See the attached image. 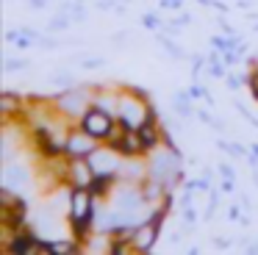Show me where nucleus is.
Returning <instances> with one entry per match:
<instances>
[{
    "label": "nucleus",
    "mask_w": 258,
    "mask_h": 255,
    "mask_svg": "<svg viewBox=\"0 0 258 255\" xmlns=\"http://www.w3.org/2000/svg\"><path fill=\"white\" fill-rule=\"evenodd\" d=\"M178 169H180V153H175V147L158 150L150 161V175L156 180H161L164 188H172L175 177H178Z\"/></svg>",
    "instance_id": "obj_1"
},
{
    "label": "nucleus",
    "mask_w": 258,
    "mask_h": 255,
    "mask_svg": "<svg viewBox=\"0 0 258 255\" xmlns=\"http://www.w3.org/2000/svg\"><path fill=\"white\" fill-rule=\"evenodd\" d=\"M150 116H153L150 108H147L139 97H119V122H122V128L139 131Z\"/></svg>",
    "instance_id": "obj_2"
},
{
    "label": "nucleus",
    "mask_w": 258,
    "mask_h": 255,
    "mask_svg": "<svg viewBox=\"0 0 258 255\" xmlns=\"http://www.w3.org/2000/svg\"><path fill=\"white\" fill-rule=\"evenodd\" d=\"M84 119H81V131H86L89 136H95V139H103V136H111V125H114V119H111V114L108 111H103L100 105H95V108H89V111H84Z\"/></svg>",
    "instance_id": "obj_3"
},
{
    "label": "nucleus",
    "mask_w": 258,
    "mask_h": 255,
    "mask_svg": "<svg viewBox=\"0 0 258 255\" xmlns=\"http://www.w3.org/2000/svg\"><path fill=\"white\" fill-rule=\"evenodd\" d=\"M70 203H73V211H70V214H73V222L92 219V188H75Z\"/></svg>",
    "instance_id": "obj_4"
},
{
    "label": "nucleus",
    "mask_w": 258,
    "mask_h": 255,
    "mask_svg": "<svg viewBox=\"0 0 258 255\" xmlns=\"http://www.w3.org/2000/svg\"><path fill=\"white\" fill-rule=\"evenodd\" d=\"M158 225H161V216H158V219H153L150 225H142L139 230H134V238H131V244H134L139 252H147V249L156 244V238H158Z\"/></svg>",
    "instance_id": "obj_5"
},
{
    "label": "nucleus",
    "mask_w": 258,
    "mask_h": 255,
    "mask_svg": "<svg viewBox=\"0 0 258 255\" xmlns=\"http://www.w3.org/2000/svg\"><path fill=\"white\" fill-rule=\"evenodd\" d=\"M89 164H92V169H95L97 175H111V172L117 169V158H114L111 153H106V150H92Z\"/></svg>",
    "instance_id": "obj_6"
},
{
    "label": "nucleus",
    "mask_w": 258,
    "mask_h": 255,
    "mask_svg": "<svg viewBox=\"0 0 258 255\" xmlns=\"http://www.w3.org/2000/svg\"><path fill=\"white\" fill-rule=\"evenodd\" d=\"M92 164H86V161H75L73 166H70V180H73V186L75 188H89L92 186Z\"/></svg>",
    "instance_id": "obj_7"
},
{
    "label": "nucleus",
    "mask_w": 258,
    "mask_h": 255,
    "mask_svg": "<svg viewBox=\"0 0 258 255\" xmlns=\"http://www.w3.org/2000/svg\"><path fill=\"white\" fill-rule=\"evenodd\" d=\"M61 108L67 111V114H73V116H78V114H84L86 111V103H89V94L86 92H70V94H61Z\"/></svg>",
    "instance_id": "obj_8"
},
{
    "label": "nucleus",
    "mask_w": 258,
    "mask_h": 255,
    "mask_svg": "<svg viewBox=\"0 0 258 255\" xmlns=\"http://www.w3.org/2000/svg\"><path fill=\"white\" fill-rule=\"evenodd\" d=\"M95 136H89L86 131H81V133H73V136L67 139V153H73V155H89L92 150H95V142H92Z\"/></svg>",
    "instance_id": "obj_9"
},
{
    "label": "nucleus",
    "mask_w": 258,
    "mask_h": 255,
    "mask_svg": "<svg viewBox=\"0 0 258 255\" xmlns=\"http://www.w3.org/2000/svg\"><path fill=\"white\" fill-rule=\"evenodd\" d=\"M3 183H6L9 188H20V186H28V172L23 169L20 164H9L6 172H3Z\"/></svg>",
    "instance_id": "obj_10"
},
{
    "label": "nucleus",
    "mask_w": 258,
    "mask_h": 255,
    "mask_svg": "<svg viewBox=\"0 0 258 255\" xmlns=\"http://www.w3.org/2000/svg\"><path fill=\"white\" fill-rule=\"evenodd\" d=\"M139 136H142V144H145V147H156L158 144V131L153 128V119H147L145 125L139 128Z\"/></svg>",
    "instance_id": "obj_11"
},
{
    "label": "nucleus",
    "mask_w": 258,
    "mask_h": 255,
    "mask_svg": "<svg viewBox=\"0 0 258 255\" xmlns=\"http://www.w3.org/2000/svg\"><path fill=\"white\" fill-rule=\"evenodd\" d=\"M172 105H175V111H180L183 116H189V114H191L189 103H186V94H175V97H172Z\"/></svg>",
    "instance_id": "obj_12"
},
{
    "label": "nucleus",
    "mask_w": 258,
    "mask_h": 255,
    "mask_svg": "<svg viewBox=\"0 0 258 255\" xmlns=\"http://www.w3.org/2000/svg\"><path fill=\"white\" fill-rule=\"evenodd\" d=\"M153 197H161V180L147 183V188H145V200H153Z\"/></svg>",
    "instance_id": "obj_13"
},
{
    "label": "nucleus",
    "mask_w": 258,
    "mask_h": 255,
    "mask_svg": "<svg viewBox=\"0 0 258 255\" xmlns=\"http://www.w3.org/2000/svg\"><path fill=\"white\" fill-rule=\"evenodd\" d=\"M50 249H53V252H73V244H67V241H53L50 244Z\"/></svg>",
    "instance_id": "obj_14"
},
{
    "label": "nucleus",
    "mask_w": 258,
    "mask_h": 255,
    "mask_svg": "<svg viewBox=\"0 0 258 255\" xmlns=\"http://www.w3.org/2000/svg\"><path fill=\"white\" fill-rule=\"evenodd\" d=\"M9 70H23V67H25V61H9Z\"/></svg>",
    "instance_id": "obj_15"
}]
</instances>
